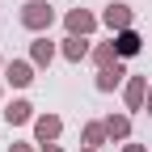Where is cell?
I'll use <instances>...</instances> for the list:
<instances>
[{
	"mask_svg": "<svg viewBox=\"0 0 152 152\" xmlns=\"http://www.w3.org/2000/svg\"><path fill=\"white\" fill-rule=\"evenodd\" d=\"M127 64H114V68H97V76H93V89L97 93H114V89H123L127 85Z\"/></svg>",
	"mask_w": 152,
	"mask_h": 152,
	"instance_id": "cell-7",
	"label": "cell"
},
{
	"mask_svg": "<svg viewBox=\"0 0 152 152\" xmlns=\"http://www.w3.org/2000/svg\"><path fill=\"white\" fill-rule=\"evenodd\" d=\"M106 131H110V144H127L131 140V114L123 110V114H106Z\"/></svg>",
	"mask_w": 152,
	"mask_h": 152,
	"instance_id": "cell-11",
	"label": "cell"
},
{
	"mask_svg": "<svg viewBox=\"0 0 152 152\" xmlns=\"http://www.w3.org/2000/svg\"><path fill=\"white\" fill-rule=\"evenodd\" d=\"M114 47H118L123 59H135V55L144 51V34L140 30H123V34H114Z\"/></svg>",
	"mask_w": 152,
	"mask_h": 152,
	"instance_id": "cell-12",
	"label": "cell"
},
{
	"mask_svg": "<svg viewBox=\"0 0 152 152\" xmlns=\"http://www.w3.org/2000/svg\"><path fill=\"white\" fill-rule=\"evenodd\" d=\"M4 64H9V59H4V55H0V72H4Z\"/></svg>",
	"mask_w": 152,
	"mask_h": 152,
	"instance_id": "cell-21",
	"label": "cell"
},
{
	"mask_svg": "<svg viewBox=\"0 0 152 152\" xmlns=\"http://www.w3.org/2000/svg\"><path fill=\"white\" fill-rule=\"evenodd\" d=\"M144 114H152V85H148V102H144Z\"/></svg>",
	"mask_w": 152,
	"mask_h": 152,
	"instance_id": "cell-18",
	"label": "cell"
},
{
	"mask_svg": "<svg viewBox=\"0 0 152 152\" xmlns=\"http://www.w3.org/2000/svg\"><path fill=\"white\" fill-rule=\"evenodd\" d=\"M55 55H59V47H55L47 34H34V42H30V64L42 72V68H51V64H55Z\"/></svg>",
	"mask_w": 152,
	"mask_h": 152,
	"instance_id": "cell-8",
	"label": "cell"
},
{
	"mask_svg": "<svg viewBox=\"0 0 152 152\" xmlns=\"http://www.w3.org/2000/svg\"><path fill=\"white\" fill-rule=\"evenodd\" d=\"M102 26L110 34H123V30H135V9L127 4V0H110L102 9Z\"/></svg>",
	"mask_w": 152,
	"mask_h": 152,
	"instance_id": "cell-2",
	"label": "cell"
},
{
	"mask_svg": "<svg viewBox=\"0 0 152 152\" xmlns=\"http://www.w3.org/2000/svg\"><path fill=\"white\" fill-rule=\"evenodd\" d=\"M144 102H148V76L131 72L127 85H123V106H127V114H144Z\"/></svg>",
	"mask_w": 152,
	"mask_h": 152,
	"instance_id": "cell-3",
	"label": "cell"
},
{
	"mask_svg": "<svg viewBox=\"0 0 152 152\" xmlns=\"http://www.w3.org/2000/svg\"><path fill=\"white\" fill-rule=\"evenodd\" d=\"M4 123L9 127H26V123H34L38 114H34V102H26V97H13V102H4Z\"/></svg>",
	"mask_w": 152,
	"mask_h": 152,
	"instance_id": "cell-9",
	"label": "cell"
},
{
	"mask_svg": "<svg viewBox=\"0 0 152 152\" xmlns=\"http://www.w3.org/2000/svg\"><path fill=\"white\" fill-rule=\"evenodd\" d=\"M55 4H47V0H26L21 4V13H17V21H21V30H30V34H47L51 26H55Z\"/></svg>",
	"mask_w": 152,
	"mask_h": 152,
	"instance_id": "cell-1",
	"label": "cell"
},
{
	"mask_svg": "<svg viewBox=\"0 0 152 152\" xmlns=\"http://www.w3.org/2000/svg\"><path fill=\"white\" fill-rule=\"evenodd\" d=\"M123 152H148V144H135V140H127V144H123Z\"/></svg>",
	"mask_w": 152,
	"mask_h": 152,
	"instance_id": "cell-16",
	"label": "cell"
},
{
	"mask_svg": "<svg viewBox=\"0 0 152 152\" xmlns=\"http://www.w3.org/2000/svg\"><path fill=\"white\" fill-rule=\"evenodd\" d=\"M0 102H4V76H0Z\"/></svg>",
	"mask_w": 152,
	"mask_h": 152,
	"instance_id": "cell-19",
	"label": "cell"
},
{
	"mask_svg": "<svg viewBox=\"0 0 152 152\" xmlns=\"http://www.w3.org/2000/svg\"><path fill=\"white\" fill-rule=\"evenodd\" d=\"M34 127V144H59V135H64V118H59V114H38V118L30 123Z\"/></svg>",
	"mask_w": 152,
	"mask_h": 152,
	"instance_id": "cell-5",
	"label": "cell"
},
{
	"mask_svg": "<svg viewBox=\"0 0 152 152\" xmlns=\"http://www.w3.org/2000/svg\"><path fill=\"white\" fill-rule=\"evenodd\" d=\"M80 144H85V148H102V144H110L106 123H102V118H89V123L80 127Z\"/></svg>",
	"mask_w": 152,
	"mask_h": 152,
	"instance_id": "cell-13",
	"label": "cell"
},
{
	"mask_svg": "<svg viewBox=\"0 0 152 152\" xmlns=\"http://www.w3.org/2000/svg\"><path fill=\"white\" fill-rule=\"evenodd\" d=\"M59 55L68 64H85L89 55H93V47H89V38H80V34H68L64 42H59Z\"/></svg>",
	"mask_w": 152,
	"mask_h": 152,
	"instance_id": "cell-10",
	"label": "cell"
},
{
	"mask_svg": "<svg viewBox=\"0 0 152 152\" xmlns=\"http://www.w3.org/2000/svg\"><path fill=\"white\" fill-rule=\"evenodd\" d=\"M80 152H102V148H85V144H80Z\"/></svg>",
	"mask_w": 152,
	"mask_h": 152,
	"instance_id": "cell-20",
	"label": "cell"
},
{
	"mask_svg": "<svg viewBox=\"0 0 152 152\" xmlns=\"http://www.w3.org/2000/svg\"><path fill=\"white\" fill-rule=\"evenodd\" d=\"M9 152H38V148H34V140H13Z\"/></svg>",
	"mask_w": 152,
	"mask_h": 152,
	"instance_id": "cell-15",
	"label": "cell"
},
{
	"mask_svg": "<svg viewBox=\"0 0 152 152\" xmlns=\"http://www.w3.org/2000/svg\"><path fill=\"white\" fill-rule=\"evenodd\" d=\"M97 26H102V17H97V13H89V9H80V4L64 13V30H68V34H80V38H89Z\"/></svg>",
	"mask_w": 152,
	"mask_h": 152,
	"instance_id": "cell-4",
	"label": "cell"
},
{
	"mask_svg": "<svg viewBox=\"0 0 152 152\" xmlns=\"http://www.w3.org/2000/svg\"><path fill=\"white\" fill-rule=\"evenodd\" d=\"M34 72H38V68H34L30 59H9L0 76H4V85H13V89H30V85H34Z\"/></svg>",
	"mask_w": 152,
	"mask_h": 152,
	"instance_id": "cell-6",
	"label": "cell"
},
{
	"mask_svg": "<svg viewBox=\"0 0 152 152\" xmlns=\"http://www.w3.org/2000/svg\"><path fill=\"white\" fill-rule=\"evenodd\" d=\"M89 59H93V68H114V64H123V55H118V47H114V38H110V42H97V47H93Z\"/></svg>",
	"mask_w": 152,
	"mask_h": 152,
	"instance_id": "cell-14",
	"label": "cell"
},
{
	"mask_svg": "<svg viewBox=\"0 0 152 152\" xmlns=\"http://www.w3.org/2000/svg\"><path fill=\"white\" fill-rule=\"evenodd\" d=\"M38 152H64V144H38Z\"/></svg>",
	"mask_w": 152,
	"mask_h": 152,
	"instance_id": "cell-17",
	"label": "cell"
}]
</instances>
